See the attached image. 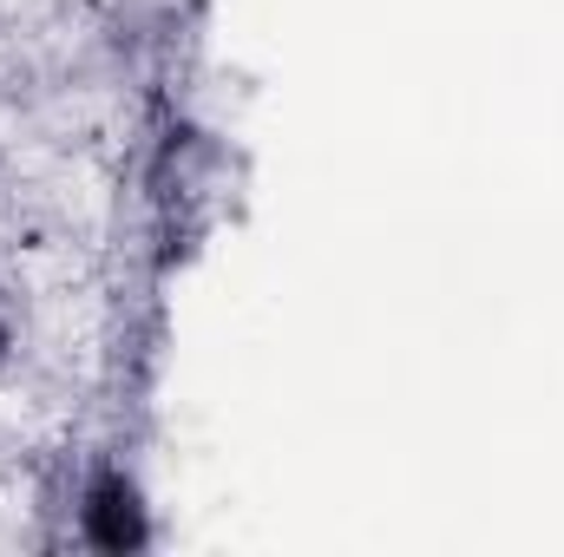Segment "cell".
Here are the masks:
<instances>
[{
  "label": "cell",
  "mask_w": 564,
  "mask_h": 557,
  "mask_svg": "<svg viewBox=\"0 0 564 557\" xmlns=\"http://www.w3.org/2000/svg\"><path fill=\"white\" fill-rule=\"evenodd\" d=\"M86 525H93V538L106 545V551H126V545H139V505H132V492L126 485H99L93 492V505H86Z\"/></svg>",
  "instance_id": "1"
}]
</instances>
